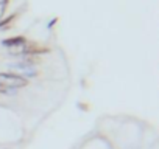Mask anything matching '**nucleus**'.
<instances>
[{
	"label": "nucleus",
	"instance_id": "obj_1",
	"mask_svg": "<svg viewBox=\"0 0 159 149\" xmlns=\"http://www.w3.org/2000/svg\"><path fill=\"white\" fill-rule=\"evenodd\" d=\"M28 84L27 78L24 76H19V74H14V73H0V87L2 89H20V87H25Z\"/></svg>",
	"mask_w": 159,
	"mask_h": 149
},
{
	"label": "nucleus",
	"instance_id": "obj_2",
	"mask_svg": "<svg viewBox=\"0 0 159 149\" xmlns=\"http://www.w3.org/2000/svg\"><path fill=\"white\" fill-rule=\"evenodd\" d=\"M27 42V39L24 36H17V37H10V39H5L3 40V45L8 47V48H14V47H19V45H24Z\"/></svg>",
	"mask_w": 159,
	"mask_h": 149
},
{
	"label": "nucleus",
	"instance_id": "obj_4",
	"mask_svg": "<svg viewBox=\"0 0 159 149\" xmlns=\"http://www.w3.org/2000/svg\"><path fill=\"white\" fill-rule=\"evenodd\" d=\"M14 17H16V16H11V17L5 19L3 22H0V28H7L8 25H11V23H13V20H14Z\"/></svg>",
	"mask_w": 159,
	"mask_h": 149
},
{
	"label": "nucleus",
	"instance_id": "obj_3",
	"mask_svg": "<svg viewBox=\"0 0 159 149\" xmlns=\"http://www.w3.org/2000/svg\"><path fill=\"white\" fill-rule=\"evenodd\" d=\"M8 3H10V0H0V19L5 16V11L8 8Z\"/></svg>",
	"mask_w": 159,
	"mask_h": 149
}]
</instances>
